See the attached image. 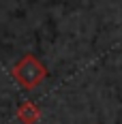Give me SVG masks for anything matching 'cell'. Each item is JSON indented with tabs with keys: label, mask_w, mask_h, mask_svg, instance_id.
<instances>
[{
	"label": "cell",
	"mask_w": 122,
	"mask_h": 124,
	"mask_svg": "<svg viewBox=\"0 0 122 124\" xmlns=\"http://www.w3.org/2000/svg\"><path fill=\"white\" fill-rule=\"evenodd\" d=\"M13 77L19 81V86H24L26 90L41 86L47 77V69L43 66V62L34 58V56H24L22 60L13 66Z\"/></svg>",
	"instance_id": "cell-1"
},
{
	"label": "cell",
	"mask_w": 122,
	"mask_h": 124,
	"mask_svg": "<svg viewBox=\"0 0 122 124\" xmlns=\"http://www.w3.org/2000/svg\"><path fill=\"white\" fill-rule=\"evenodd\" d=\"M39 118H41V111H39V107L34 103H22L19 105V109H17V120L22 124H37Z\"/></svg>",
	"instance_id": "cell-2"
}]
</instances>
